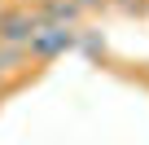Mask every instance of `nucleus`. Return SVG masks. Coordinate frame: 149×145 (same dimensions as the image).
<instances>
[{
    "instance_id": "obj_5",
    "label": "nucleus",
    "mask_w": 149,
    "mask_h": 145,
    "mask_svg": "<svg viewBox=\"0 0 149 145\" xmlns=\"http://www.w3.org/2000/svg\"><path fill=\"white\" fill-rule=\"evenodd\" d=\"M79 5H84V13H88V9H105L110 0H79Z\"/></svg>"
},
{
    "instance_id": "obj_2",
    "label": "nucleus",
    "mask_w": 149,
    "mask_h": 145,
    "mask_svg": "<svg viewBox=\"0 0 149 145\" xmlns=\"http://www.w3.org/2000/svg\"><path fill=\"white\" fill-rule=\"evenodd\" d=\"M35 13L31 9H0V44H26L35 35Z\"/></svg>"
},
{
    "instance_id": "obj_1",
    "label": "nucleus",
    "mask_w": 149,
    "mask_h": 145,
    "mask_svg": "<svg viewBox=\"0 0 149 145\" xmlns=\"http://www.w3.org/2000/svg\"><path fill=\"white\" fill-rule=\"evenodd\" d=\"M74 44H79V31H74V27H53V22H44V27H35V35L26 40V57H31V62H57V57H66Z\"/></svg>"
},
{
    "instance_id": "obj_6",
    "label": "nucleus",
    "mask_w": 149,
    "mask_h": 145,
    "mask_svg": "<svg viewBox=\"0 0 149 145\" xmlns=\"http://www.w3.org/2000/svg\"><path fill=\"white\" fill-rule=\"evenodd\" d=\"M0 84H5V70H0Z\"/></svg>"
},
{
    "instance_id": "obj_3",
    "label": "nucleus",
    "mask_w": 149,
    "mask_h": 145,
    "mask_svg": "<svg viewBox=\"0 0 149 145\" xmlns=\"http://www.w3.org/2000/svg\"><path fill=\"white\" fill-rule=\"evenodd\" d=\"M31 13H35L40 27H44V22H53V27H79L84 5H79V0H40Z\"/></svg>"
},
{
    "instance_id": "obj_4",
    "label": "nucleus",
    "mask_w": 149,
    "mask_h": 145,
    "mask_svg": "<svg viewBox=\"0 0 149 145\" xmlns=\"http://www.w3.org/2000/svg\"><path fill=\"white\" fill-rule=\"evenodd\" d=\"M74 31H79V44H74V48H84L88 57H101L105 53V35L97 27H74Z\"/></svg>"
}]
</instances>
